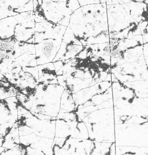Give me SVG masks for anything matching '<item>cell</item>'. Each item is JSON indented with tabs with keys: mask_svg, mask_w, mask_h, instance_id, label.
<instances>
[{
	"mask_svg": "<svg viewBox=\"0 0 148 155\" xmlns=\"http://www.w3.org/2000/svg\"><path fill=\"white\" fill-rule=\"evenodd\" d=\"M0 74L12 84L17 93H33L39 84L35 55L24 53L15 58L5 55L0 60Z\"/></svg>",
	"mask_w": 148,
	"mask_h": 155,
	"instance_id": "obj_1",
	"label": "cell"
},
{
	"mask_svg": "<svg viewBox=\"0 0 148 155\" xmlns=\"http://www.w3.org/2000/svg\"><path fill=\"white\" fill-rule=\"evenodd\" d=\"M4 55V54H0V60H1V58H2V57H3V56Z\"/></svg>",
	"mask_w": 148,
	"mask_h": 155,
	"instance_id": "obj_10",
	"label": "cell"
},
{
	"mask_svg": "<svg viewBox=\"0 0 148 155\" xmlns=\"http://www.w3.org/2000/svg\"><path fill=\"white\" fill-rule=\"evenodd\" d=\"M21 155L18 149L15 147L13 149H8L0 146V155Z\"/></svg>",
	"mask_w": 148,
	"mask_h": 155,
	"instance_id": "obj_8",
	"label": "cell"
},
{
	"mask_svg": "<svg viewBox=\"0 0 148 155\" xmlns=\"http://www.w3.org/2000/svg\"><path fill=\"white\" fill-rule=\"evenodd\" d=\"M53 139L34 134L20 136V143L15 147L21 155H52Z\"/></svg>",
	"mask_w": 148,
	"mask_h": 155,
	"instance_id": "obj_6",
	"label": "cell"
},
{
	"mask_svg": "<svg viewBox=\"0 0 148 155\" xmlns=\"http://www.w3.org/2000/svg\"><path fill=\"white\" fill-rule=\"evenodd\" d=\"M35 22L33 11L0 20V41L33 43Z\"/></svg>",
	"mask_w": 148,
	"mask_h": 155,
	"instance_id": "obj_3",
	"label": "cell"
},
{
	"mask_svg": "<svg viewBox=\"0 0 148 155\" xmlns=\"http://www.w3.org/2000/svg\"><path fill=\"white\" fill-rule=\"evenodd\" d=\"M18 103L17 124L19 136L34 134L54 139L56 118L30 111Z\"/></svg>",
	"mask_w": 148,
	"mask_h": 155,
	"instance_id": "obj_5",
	"label": "cell"
},
{
	"mask_svg": "<svg viewBox=\"0 0 148 155\" xmlns=\"http://www.w3.org/2000/svg\"><path fill=\"white\" fill-rule=\"evenodd\" d=\"M18 100L16 96L0 100V146L12 149L18 145Z\"/></svg>",
	"mask_w": 148,
	"mask_h": 155,
	"instance_id": "obj_4",
	"label": "cell"
},
{
	"mask_svg": "<svg viewBox=\"0 0 148 155\" xmlns=\"http://www.w3.org/2000/svg\"><path fill=\"white\" fill-rule=\"evenodd\" d=\"M0 44H1V43H0Z\"/></svg>",
	"mask_w": 148,
	"mask_h": 155,
	"instance_id": "obj_11",
	"label": "cell"
},
{
	"mask_svg": "<svg viewBox=\"0 0 148 155\" xmlns=\"http://www.w3.org/2000/svg\"><path fill=\"white\" fill-rule=\"evenodd\" d=\"M53 1H56V2H65L66 1V0H51Z\"/></svg>",
	"mask_w": 148,
	"mask_h": 155,
	"instance_id": "obj_9",
	"label": "cell"
},
{
	"mask_svg": "<svg viewBox=\"0 0 148 155\" xmlns=\"http://www.w3.org/2000/svg\"><path fill=\"white\" fill-rule=\"evenodd\" d=\"M33 10V0H0V20Z\"/></svg>",
	"mask_w": 148,
	"mask_h": 155,
	"instance_id": "obj_7",
	"label": "cell"
},
{
	"mask_svg": "<svg viewBox=\"0 0 148 155\" xmlns=\"http://www.w3.org/2000/svg\"><path fill=\"white\" fill-rule=\"evenodd\" d=\"M63 87L59 84L39 83L33 93H17L16 97L21 105L30 111L56 117L60 108Z\"/></svg>",
	"mask_w": 148,
	"mask_h": 155,
	"instance_id": "obj_2",
	"label": "cell"
}]
</instances>
